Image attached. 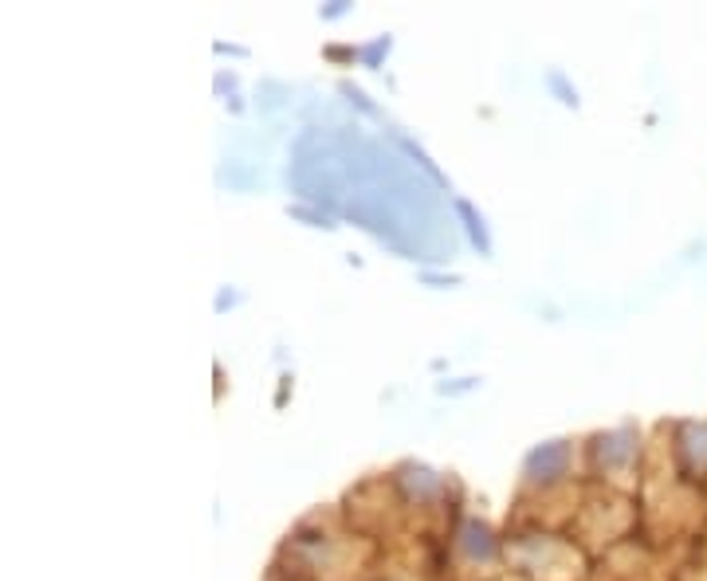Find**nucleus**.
Wrapping results in <instances>:
<instances>
[{
    "mask_svg": "<svg viewBox=\"0 0 707 581\" xmlns=\"http://www.w3.org/2000/svg\"><path fill=\"white\" fill-rule=\"evenodd\" d=\"M381 55H389V35H378L370 48H362V60H366V68H378V60Z\"/></svg>",
    "mask_w": 707,
    "mask_h": 581,
    "instance_id": "39448f33",
    "label": "nucleus"
},
{
    "mask_svg": "<svg viewBox=\"0 0 707 581\" xmlns=\"http://www.w3.org/2000/svg\"><path fill=\"white\" fill-rule=\"evenodd\" d=\"M546 87H551L554 95H559V103H562V106H578V91L570 87L566 75H562V71H551V75H546Z\"/></svg>",
    "mask_w": 707,
    "mask_h": 581,
    "instance_id": "20e7f679",
    "label": "nucleus"
},
{
    "mask_svg": "<svg viewBox=\"0 0 707 581\" xmlns=\"http://www.w3.org/2000/svg\"><path fill=\"white\" fill-rule=\"evenodd\" d=\"M424 283H440V287H457L460 283V276H432V271H424Z\"/></svg>",
    "mask_w": 707,
    "mask_h": 581,
    "instance_id": "423d86ee",
    "label": "nucleus"
},
{
    "mask_svg": "<svg viewBox=\"0 0 707 581\" xmlns=\"http://www.w3.org/2000/svg\"><path fill=\"white\" fill-rule=\"evenodd\" d=\"M566 464H570V444L551 440L526 456L523 471H526V479H559L562 471H566Z\"/></svg>",
    "mask_w": 707,
    "mask_h": 581,
    "instance_id": "f03ea898",
    "label": "nucleus"
},
{
    "mask_svg": "<svg viewBox=\"0 0 707 581\" xmlns=\"http://www.w3.org/2000/svg\"><path fill=\"white\" fill-rule=\"evenodd\" d=\"M676 456L688 476L707 479V421H684L676 433Z\"/></svg>",
    "mask_w": 707,
    "mask_h": 581,
    "instance_id": "f257e3e1",
    "label": "nucleus"
},
{
    "mask_svg": "<svg viewBox=\"0 0 707 581\" xmlns=\"http://www.w3.org/2000/svg\"><path fill=\"white\" fill-rule=\"evenodd\" d=\"M346 12H350V4H335V9H322V20H338Z\"/></svg>",
    "mask_w": 707,
    "mask_h": 581,
    "instance_id": "0eeeda50",
    "label": "nucleus"
},
{
    "mask_svg": "<svg viewBox=\"0 0 707 581\" xmlns=\"http://www.w3.org/2000/svg\"><path fill=\"white\" fill-rule=\"evenodd\" d=\"M457 209H460V217L468 220V236H472V243L480 248L483 256H492V236H488V225H483V217L480 212L468 205V200H457Z\"/></svg>",
    "mask_w": 707,
    "mask_h": 581,
    "instance_id": "7ed1b4c3",
    "label": "nucleus"
}]
</instances>
